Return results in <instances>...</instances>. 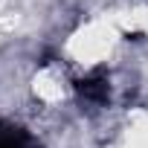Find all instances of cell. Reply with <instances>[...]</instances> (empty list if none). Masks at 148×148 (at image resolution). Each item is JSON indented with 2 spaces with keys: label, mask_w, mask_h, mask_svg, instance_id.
<instances>
[{
  "label": "cell",
  "mask_w": 148,
  "mask_h": 148,
  "mask_svg": "<svg viewBox=\"0 0 148 148\" xmlns=\"http://www.w3.org/2000/svg\"><path fill=\"white\" fill-rule=\"evenodd\" d=\"M79 90H82L87 99H93V102H102V99L108 96V84H105V82H99V79H84Z\"/></svg>",
  "instance_id": "6da1fadb"
}]
</instances>
